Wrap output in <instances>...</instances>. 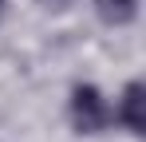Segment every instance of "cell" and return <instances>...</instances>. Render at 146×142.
Masks as SVG:
<instances>
[{
	"instance_id": "obj_2",
	"label": "cell",
	"mask_w": 146,
	"mask_h": 142,
	"mask_svg": "<svg viewBox=\"0 0 146 142\" xmlns=\"http://www.w3.org/2000/svg\"><path fill=\"white\" fill-rule=\"evenodd\" d=\"M146 91L142 83H130L126 87V95H122V107H119V118L126 122V130H134V134H142L146 130Z\"/></svg>"
},
{
	"instance_id": "obj_3",
	"label": "cell",
	"mask_w": 146,
	"mask_h": 142,
	"mask_svg": "<svg viewBox=\"0 0 146 142\" xmlns=\"http://www.w3.org/2000/svg\"><path fill=\"white\" fill-rule=\"evenodd\" d=\"M95 12L103 16V24H130L138 12V0H95Z\"/></svg>"
},
{
	"instance_id": "obj_4",
	"label": "cell",
	"mask_w": 146,
	"mask_h": 142,
	"mask_svg": "<svg viewBox=\"0 0 146 142\" xmlns=\"http://www.w3.org/2000/svg\"><path fill=\"white\" fill-rule=\"evenodd\" d=\"M40 4H44V8H67L71 0H40Z\"/></svg>"
},
{
	"instance_id": "obj_1",
	"label": "cell",
	"mask_w": 146,
	"mask_h": 142,
	"mask_svg": "<svg viewBox=\"0 0 146 142\" xmlns=\"http://www.w3.org/2000/svg\"><path fill=\"white\" fill-rule=\"evenodd\" d=\"M71 122L79 134H95L107 126V103L95 87H75L71 91Z\"/></svg>"
}]
</instances>
